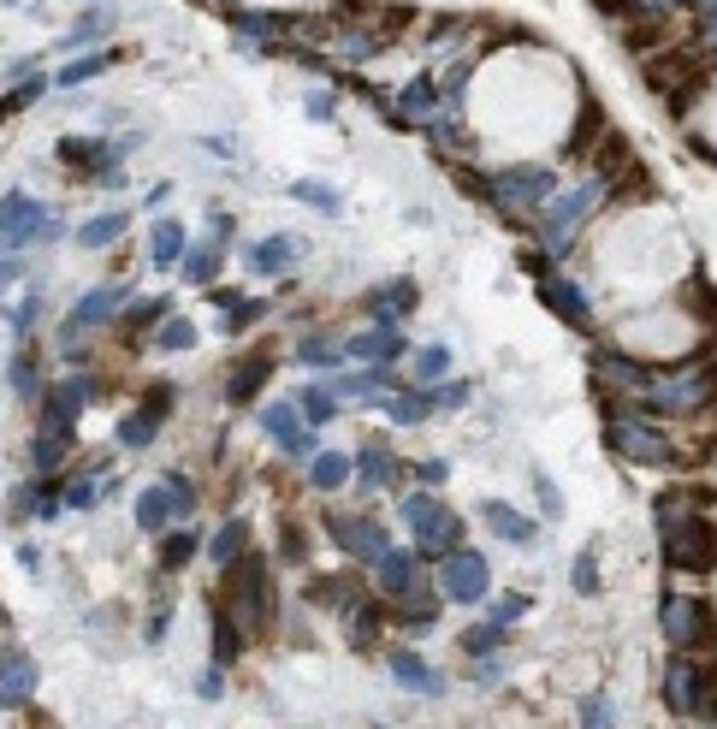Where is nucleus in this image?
Wrapping results in <instances>:
<instances>
[{"mask_svg":"<svg viewBox=\"0 0 717 729\" xmlns=\"http://www.w3.org/2000/svg\"><path fill=\"white\" fill-rule=\"evenodd\" d=\"M658 539H665V563L676 575H712L717 570L712 510H688V517H676V522H658Z\"/></svg>","mask_w":717,"mask_h":729,"instance_id":"nucleus-1","label":"nucleus"},{"mask_svg":"<svg viewBox=\"0 0 717 729\" xmlns=\"http://www.w3.org/2000/svg\"><path fill=\"white\" fill-rule=\"evenodd\" d=\"M605 439H611V451L622 463H641V469H676V439L665 434L658 422H646V415H605Z\"/></svg>","mask_w":717,"mask_h":729,"instance_id":"nucleus-2","label":"nucleus"},{"mask_svg":"<svg viewBox=\"0 0 717 729\" xmlns=\"http://www.w3.org/2000/svg\"><path fill=\"white\" fill-rule=\"evenodd\" d=\"M658 629H665V641L682 646V653H712L717 646V611H712V599H700V593H665Z\"/></svg>","mask_w":717,"mask_h":729,"instance_id":"nucleus-3","label":"nucleus"},{"mask_svg":"<svg viewBox=\"0 0 717 729\" xmlns=\"http://www.w3.org/2000/svg\"><path fill=\"white\" fill-rule=\"evenodd\" d=\"M486 558L481 551H469V546H457V551H445V570H439V587H445V599H463V605H475L481 593H486Z\"/></svg>","mask_w":717,"mask_h":729,"instance_id":"nucleus-4","label":"nucleus"},{"mask_svg":"<svg viewBox=\"0 0 717 729\" xmlns=\"http://www.w3.org/2000/svg\"><path fill=\"white\" fill-rule=\"evenodd\" d=\"M172 398H179L172 386H148V391H143V403L125 415V422H119V439H125L131 451H143V445L160 434V422L172 415Z\"/></svg>","mask_w":717,"mask_h":729,"instance_id":"nucleus-5","label":"nucleus"},{"mask_svg":"<svg viewBox=\"0 0 717 729\" xmlns=\"http://www.w3.org/2000/svg\"><path fill=\"white\" fill-rule=\"evenodd\" d=\"M676 308H682V320H688L694 332H706V339H717V285H712L706 274H700V267L688 274V285L676 291Z\"/></svg>","mask_w":717,"mask_h":729,"instance_id":"nucleus-6","label":"nucleus"},{"mask_svg":"<svg viewBox=\"0 0 717 729\" xmlns=\"http://www.w3.org/2000/svg\"><path fill=\"white\" fill-rule=\"evenodd\" d=\"M617 36H622V48H629L634 60H646V53H658L670 42V19H665V12H653V7H641L634 19L617 24Z\"/></svg>","mask_w":717,"mask_h":729,"instance_id":"nucleus-7","label":"nucleus"},{"mask_svg":"<svg viewBox=\"0 0 717 729\" xmlns=\"http://www.w3.org/2000/svg\"><path fill=\"white\" fill-rule=\"evenodd\" d=\"M267 380H274V356H267V344H262V350H250V356L226 374V403H250Z\"/></svg>","mask_w":717,"mask_h":729,"instance_id":"nucleus-8","label":"nucleus"},{"mask_svg":"<svg viewBox=\"0 0 717 729\" xmlns=\"http://www.w3.org/2000/svg\"><path fill=\"white\" fill-rule=\"evenodd\" d=\"M380 593H386V599H403V605L422 593V570H415L410 551H386V558H380Z\"/></svg>","mask_w":717,"mask_h":729,"instance_id":"nucleus-9","label":"nucleus"},{"mask_svg":"<svg viewBox=\"0 0 717 729\" xmlns=\"http://www.w3.org/2000/svg\"><path fill=\"white\" fill-rule=\"evenodd\" d=\"M551 172L546 167H505L498 172V196H517V202H546L551 196Z\"/></svg>","mask_w":717,"mask_h":729,"instance_id":"nucleus-10","label":"nucleus"},{"mask_svg":"<svg viewBox=\"0 0 717 729\" xmlns=\"http://www.w3.org/2000/svg\"><path fill=\"white\" fill-rule=\"evenodd\" d=\"M539 296H546V308H558L570 327H587V296H581V285H570V279L546 274L539 279Z\"/></svg>","mask_w":717,"mask_h":729,"instance_id":"nucleus-11","label":"nucleus"},{"mask_svg":"<svg viewBox=\"0 0 717 729\" xmlns=\"http://www.w3.org/2000/svg\"><path fill=\"white\" fill-rule=\"evenodd\" d=\"M415 296H422V291H415V279H391V285H374V291H368V315H374V320L410 315Z\"/></svg>","mask_w":717,"mask_h":729,"instance_id":"nucleus-12","label":"nucleus"},{"mask_svg":"<svg viewBox=\"0 0 717 729\" xmlns=\"http://www.w3.org/2000/svg\"><path fill=\"white\" fill-rule=\"evenodd\" d=\"M296 250H303V243L285 238V232H279V238H262V243L250 250V267H255V274H285V267L296 262Z\"/></svg>","mask_w":717,"mask_h":729,"instance_id":"nucleus-13","label":"nucleus"},{"mask_svg":"<svg viewBox=\"0 0 717 729\" xmlns=\"http://www.w3.org/2000/svg\"><path fill=\"white\" fill-rule=\"evenodd\" d=\"M308 605H338V611H350L356 605V575H308Z\"/></svg>","mask_w":717,"mask_h":729,"instance_id":"nucleus-14","label":"nucleus"},{"mask_svg":"<svg viewBox=\"0 0 717 729\" xmlns=\"http://www.w3.org/2000/svg\"><path fill=\"white\" fill-rule=\"evenodd\" d=\"M391 677H398L403 688H415V694H439V677H433V665L427 658H415V653H391Z\"/></svg>","mask_w":717,"mask_h":729,"instance_id":"nucleus-15","label":"nucleus"},{"mask_svg":"<svg viewBox=\"0 0 717 729\" xmlns=\"http://www.w3.org/2000/svg\"><path fill=\"white\" fill-rule=\"evenodd\" d=\"M196 558V534L191 528H160V570H184Z\"/></svg>","mask_w":717,"mask_h":729,"instance_id":"nucleus-16","label":"nucleus"},{"mask_svg":"<svg viewBox=\"0 0 717 729\" xmlns=\"http://www.w3.org/2000/svg\"><path fill=\"white\" fill-rule=\"evenodd\" d=\"M605 131H611V125H605V107L599 101H581V125H575V137H570V155H587Z\"/></svg>","mask_w":717,"mask_h":729,"instance_id":"nucleus-17","label":"nucleus"},{"mask_svg":"<svg viewBox=\"0 0 717 729\" xmlns=\"http://www.w3.org/2000/svg\"><path fill=\"white\" fill-rule=\"evenodd\" d=\"M208 551H214V563H220V570H226V563H238L243 551H250V528H243V522L232 517L220 534H214V546H208Z\"/></svg>","mask_w":717,"mask_h":729,"instance_id":"nucleus-18","label":"nucleus"},{"mask_svg":"<svg viewBox=\"0 0 717 729\" xmlns=\"http://www.w3.org/2000/svg\"><path fill=\"white\" fill-rule=\"evenodd\" d=\"M486 522H493L498 534L510 539V546H534V522L517 517V510H505V505H486Z\"/></svg>","mask_w":717,"mask_h":729,"instance_id":"nucleus-19","label":"nucleus"},{"mask_svg":"<svg viewBox=\"0 0 717 729\" xmlns=\"http://www.w3.org/2000/svg\"><path fill=\"white\" fill-rule=\"evenodd\" d=\"M380 641V605H350V646H368Z\"/></svg>","mask_w":717,"mask_h":729,"instance_id":"nucleus-20","label":"nucleus"},{"mask_svg":"<svg viewBox=\"0 0 717 729\" xmlns=\"http://www.w3.org/2000/svg\"><path fill=\"white\" fill-rule=\"evenodd\" d=\"M356 475H362V486H380V481L391 475V457H386V445H380V439H368V445H362Z\"/></svg>","mask_w":717,"mask_h":729,"instance_id":"nucleus-21","label":"nucleus"},{"mask_svg":"<svg viewBox=\"0 0 717 729\" xmlns=\"http://www.w3.org/2000/svg\"><path fill=\"white\" fill-rule=\"evenodd\" d=\"M148 250H155V262H160V267L184 262V232H179L172 220H160V226H155V243H148Z\"/></svg>","mask_w":717,"mask_h":729,"instance_id":"nucleus-22","label":"nucleus"},{"mask_svg":"<svg viewBox=\"0 0 717 729\" xmlns=\"http://www.w3.org/2000/svg\"><path fill=\"white\" fill-rule=\"evenodd\" d=\"M398 332H368V339H350V356H368V362H391L398 356Z\"/></svg>","mask_w":717,"mask_h":729,"instance_id":"nucleus-23","label":"nucleus"},{"mask_svg":"<svg viewBox=\"0 0 717 729\" xmlns=\"http://www.w3.org/2000/svg\"><path fill=\"white\" fill-rule=\"evenodd\" d=\"M350 481V463H344V457H315V486H320V493H338V486H344Z\"/></svg>","mask_w":717,"mask_h":729,"instance_id":"nucleus-24","label":"nucleus"},{"mask_svg":"<svg viewBox=\"0 0 717 729\" xmlns=\"http://www.w3.org/2000/svg\"><path fill=\"white\" fill-rule=\"evenodd\" d=\"M101 155H107V148H101V143H89V137H84V143H77V137H65V143H60V160H65V167H84V172L96 167Z\"/></svg>","mask_w":717,"mask_h":729,"instance_id":"nucleus-25","label":"nucleus"},{"mask_svg":"<svg viewBox=\"0 0 717 729\" xmlns=\"http://www.w3.org/2000/svg\"><path fill=\"white\" fill-rule=\"evenodd\" d=\"M493 646H505V629H498V623H481V629L463 634V653H475V658H486Z\"/></svg>","mask_w":717,"mask_h":729,"instance_id":"nucleus-26","label":"nucleus"},{"mask_svg":"<svg viewBox=\"0 0 717 729\" xmlns=\"http://www.w3.org/2000/svg\"><path fill=\"white\" fill-rule=\"evenodd\" d=\"M575 593H581V599L599 593V551H581V558H575Z\"/></svg>","mask_w":717,"mask_h":729,"instance_id":"nucleus-27","label":"nucleus"},{"mask_svg":"<svg viewBox=\"0 0 717 729\" xmlns=\"http://www.w3.org/2000/svg\"><path fill=\"white\" fill-rule=\"evenodd\" d=\"M214 255H220V238H214V243H202V250H191V262H184V274H191L196 285H208V279H214Z\"/></svg>","mask_w":717,"mask_h":729,"instance_id":"nucleus-28","label":"nucleus"},{"mask_svg":"<svg viewBox=\"0 0 717 729\" xmlns=\"http://www.w3.org/2000/svg\"><path fill=\"white\" fill-rule=\"evenodd\" d=\"M155 344H160V350H191V344H196V327H191V320H167Z\"/></svg>","mask_w":717,"mask_h":729,"instance_id":"nucleus-29","label":"nucleus"},{"mask_svg":"<svg viewBox=\"0 0 717 729\" xmlns=\"http://www.w3.org/2000/svg\"><path fill=\"white\" fill-rule=\"evenodd\" d=\"M296 196H303V202H315L320 214H338V191H332V184H315V179H303V184H296Z\"/></svg>","mask_w":717,"mask_h":729,"instance_id":"nucleus-30","label":"nucleus"},{"mask_svg":"<svg viewBox=\"0 0 717 729\" xmlns=\"http://www.w3.org/2000/svg\"><path fill=\"white\" fill-rule=\"evenodd\" d=\"M445 368H451V356H445V344H427L422 356H415V374H422V380H439Z\"/></svg>","mask_w":717,"mask_h":729,"instance_id":"nucleus-31","label":"nucleus"},{"mask_svg":"<svg viewBox=\"0 0 717 729\" xmlns=\"http://www.w3.org/2000/svg\"><path fill=\"white\" fill-rule=\"evenodd\" d=\"M303 415H308L315 427L332 422V391H315V386H308V391H303Z\"/></svg>","mask_w":717,"mask_h":729,"instance_id":"nucleus-32","label":"nucleus"},{"mask_svg":"<svg viewBox=\"0 0 717 729\" xmlns=\"http://www.w3.org/2000/svg\"><path fill=\"white\" fill-rule=\"evenodd\" d=\"M119 232H125V214H107V220L84 226V243H113Z\"/></svg>","mask_w":717,"mask_h":729,"instance_id":"nucleus-33","label":"nucleus"},{"mask_svg":"<svg viewBox=\"0 0 717 729\" xmlns=\"http://www.w3.org/2000/svg\"><path fill=\"white\" fill-rule=\"evenodd\" d=\"M303 551H308V546H303V522H291V517H285V539H279V558H285V563H303Z\"/></svg>","mask_w":717,"mask_h":729,"instance_id":"nucleus-34","label":"nucleus"},{"mask_svg":"<svg viewBox=\"0 0 717 729\" xmlns=\"http://www.w3.org/2000/svg\"><path fill=\"white\" fill-rule=\"evenodd\" d=\"M296 356H303V362H320V368H327L338 350H332V339H303V350H296Z\"/></svg>","mask_w":717,"mask_h":729,"instance_id":"nucleus-35","label":"nucleus"},{"mask_svg":"<svg viewBox=\"0 0 717 729\" xmlns=\"http://www.w3.org/2000/svg\"><path fill=\"white\" fill-rule=\"evenodd\" d=\"M391 415H398V422H422V415H427V403H422V398H410V391H403V398L391 403Z\"/></svg>","mask_w":717,"mask_h":729,"instance_id":"nucleus-36","label":"nucleus"},{"mask_svg":"<svg viewBox=\"0 0 717 729\" xmlns=\"http://www.w3.org/2000/svg\"><path fill=\"white\" fill-rule=\"evenodd\" d=\"M107 65V53H89V60H77V65H65V84H77V77H96Z\"/></svg>","mask_w":717,"mask_h":729,"instance_id":"nucleus-37","label":"nucleus"},{"mask_svg":"<svg viewBox=\"0 0 717 729\" xmlns=\"http://www.w3.org/2000/svg\"><path fill=\"white\" fill-rule=\"evenodd\" d=\"M463 398H469V386L457 380V386H439V398H433V403H445V410H457V403H463Z\"/></svg>","mask_w":717,"mask_h":729,"instance_id":"nucleus-38","label":"nucleus"},{"mask_svg":"<svg viewBox=\"0 0 717 729\" xmlns=\"http://www.w3.org/2000/svg\"><path fill=\"white\" fill-rule=\"evenodd\" d=\"M581 718H587V724H611V706H605V700H587V706H581Z\"/></svg>","mask_w":717,"mask_h":729,"instance_id":"nucleus-39","label":"nucleus"},{"mask_svg":"<svg viewBox=\"0 0 717 729\" xmlns=\"http://www.w3.org/2000/svg\"><path fill=\"white\" fill-rule=\"evenodd\" d=\"M493 617H498V623H505V617H522V599H498Z\"/></svg>","mask_w":717,"mask_h":729,"instance_id":"nucleus-40","label":"nucleus"},{"mask_svg":"<svg viewBox=\"0 0 717 729\" xmlns=\"http://www.w3.org/2000/svg\"><path fill=\"white\" fill-rule=\"evenodd\" d=\"M694 148H700V155H706V160H712V167H717V148H712L706 137H694Z\"/></svg>","mask_w":717,"mask_h":729,"instance_id":"nucleus-41","label":"nucleus"}]
</instances>
